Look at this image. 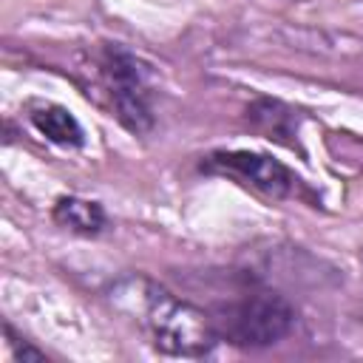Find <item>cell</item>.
Wrapping results in <instances>:
<instances>
[{
  "label": "cell",
  "instance_id": "cell-1",
  "mask_svg": "<svg viewBox=\"0 0 363 363\" xmlns=\"http://www.w3.org/2000/svg\"><path fill=\"white\" fill-rule=\"evenodd\" d=\"M111 303L133 320L153 349L179 357H204L218 340L216 320L145 275H125L111 286Z\"/></svg>",
  "mask_w": 363,
  "mask_h": 363
},
{
  "label": "cell",
  "instance_id": "cell-2",
  "mask_svg": "<svg viewBox=\"0 0 363 363\" xmlns=\"http://www.w3.org/2000/svg\"><path fill=\"white\" fill-rule=\"evenodd\" d=\"M292 323L295 309L286 298L275 292H255L233 303L216 323V329L235 346H272L289 335Z\"/></svg>",
  "mask_w": 363,
  "mask_h": 363
},
{
  "label": "cell",
  "instance_id": "cell-3",
  "mask_svg": "<svg viewBox=\"0 0 363 363\" xmlns=\"http://www.w3.org/2000/svg\"><path fill=\"white\" fill-rule=\"evenodd\" d=\"M102 74H105V85H108V94L113 99V108L122 125H128L136 133L147 130L153 122V113L147 102L150 96L147 79H145V71L139 68V60L128 54L125 48L113 45L102 57Z\"/></svg>",
  "mask_w": 363,
  "mask_h": 363
},
{
  "label": "cell",
  "instance_id": "cell-4",
  "mask_svg": "<svg viewBox=\"0 0 363 363\" xmlns=\"http://www.w3.org/2000/svg\"><path fill=\"white\" fill-rule=\"evenodd\" d=\"M201 167L235 176V179H241L244 184L255 187L258 193H264L269 199H286L298 187V179L281 162H275L269 156H261V153H250V150H218V153H210Z\"/></svg>",
  "mask_w": 363,
  "mask_h": 363
},
{
  "label": "cell",
  "instance_id": "cell-5",
  "mask_svg": "<svg viewBox=\"0 0 363 363\" xmlns=\"http://www.w3.org/2000/svg\"><path fill=\"white\" fill-rule=\"evenodd\" d=\"M28 119L31 125L54 145H62V147H77L82 145V128L79 122L74 119V113L62 105H54V102H34L28 108Z\"/></svg>",
  "mask_w": 363,
  "mask_h": 363
},
{
  "label": "cell",
  "instance_id": "cell-6",
  "mask_svg": "<svg viewBox=\"0 0 363 363\" xmlns=\"http://www.w3.org/2000/svg\"><path fill=\"white\" fill-rule=\"evenodd\" d=\"M54 218L62 227H71V230L85 233V235H94L105 227V210L96 201H85V199H77V196L60 199L54 204Z\"/></svg>",
  "mask_w": 363,
  "mask_h": 363
},
{
  "label": "cell",
  "instance_id": "cell-7",
  "mask_svg": "<svg viewBox=\"0 0 363 363\" xmlns=\"http://www.w3.org/2000/svg\"><path fill=\"white\" fill-rule=\"evenodd\" d=\"M6 335H9V346H11V352H14L17 360H45V354H43L40 349H34V346H28V343H20V340L14 337V329H11V326H6Z\"/></svg>",
  "mask_w": 363,
  "mask_h": 363
}]
</instances>
